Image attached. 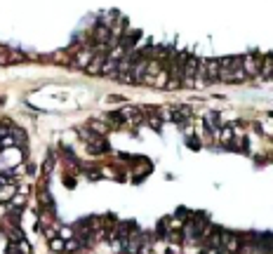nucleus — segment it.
Returning a JSON list of instances; mask_svg holds the SVG:
<instances>
[{
  "instance_id": "20e7f679",
  "label": "nucleus",
  "mask_w": 273,
  "mask_h": 254,
  "mask_svg": "<svg viewBox=\"0 0 273 254\" xmlns=\"http://www.w3.org/2000/svg\"><path fill=\"white\" fill-rule=\"evenodd\" d=\"M205 78H207V82L219 80V59H207L205 61Z\"/></svg>"
},
{
  "instance_id": "9b49d317",
  "label": "nucleus",
  "mask_w": 273,
  "mask_h": 254,
  "mask_svg": "<svg viewBox=\"0 0 273 254\" xmlns=\"http://www.w3.org/2000/svg\"><path fill=\"white\" fill-rule=\"evenodd\" d=\"M188 146H191V149H200V146H198V139H196V137H188Z\"/></svg>"
},
{
  "instance_id": "7ed1b4c3",
  "label": "nucleus",
  "mask_w": 273,
  "mask_h": 254,
  "mask_svg": "<svg viewBox=\"0 0 273 254\" xmlns=\"http://www.w3.org/2000/svg\"><path fill=\"white\" fill-rule=\"evenodd\" d=\"M219 80L233 82V59L231 57L219 59Z\"/></svg>"
},
{
  "instance_id": "f257e3e1",
  "label": "nucleus",
  "mask_w": 273,
  "mask_h": 254,
  "mask_svg": "<svg viewBox=\"0 0 273 254\" xmlns=\"http://www.w3.org/2000/svg\"><path fill=\"white\" fill-rule=\"evenodd\" d=\"M243 71L247 78H255V75L262 73V57L257 52H250L243 57Z\"/></svg>"
},
{
  "instance_id": "39448f33",
  "label": "nucleus",
  "mask_w": 273,
  "mask_h": 254,
  "mask_svg": "<svg viewBox=\"0 0 273 254\" xmlns=\"http://www.w3.org/2000/svg\"><path fill=\"white\" fill-rule=\"evenodd\" d=\"M141 245H144V238H141L139 233H132V236H128V245H125V249H128L130 254H137L141 249Z\"/></svg>"
},
{
  "instance_id": "0eeeda50",
  "label": "nucleus",
  "mask_w": 273,
  "mask_h": 254,
  "mask_svg": "<svg viewBox=\"0 0 273 254\" xmlns=\"http://www.w3.org/2000/svg\"><path fill=\"white\" fill-rule=\"evenodd\" d=\"M271 73H273V54H268V57H262V73L259 75L271 78Z\"/></svg>"
},
{
  "instance_id": "f03ea898",
  "label": "nucleus",
  "mask_w": 273,
  "mask_h": 254,
  "mask_svg": "<svg viewBox=\"0 0 273 254\" xmlns=\"http://www.w3.org/2000/svg\"><path fill=\"white\" fill-rule=\"evenodd\" d=\"M198 61L200 59L196 57V54H188L186 57V64H184V78H181V82H186V85H193L196 82V73H198Z\"/></svg>"
},
{
  "instance_id": "6e6552de",
  "label": "nucleus",
  "mask_w": 273,
  "mask_h": 254,
  "mask_svg": "<svg viewBox=\"0 0 273 254\" xmlns=\"http://www.w3.org/2000/svg\"><path fill=\"white\" fill-rule=\"evenodd\" d=\"M228 139H231V130H228V127H224V132H221V141H224V144H228Z\"/></svg>"
},
{
  "instance_id": "9d476101",
  "label": "nucleus",
  "mask_w": 273,
  "mask_h": 254,
  "mask_svg": "<svg viewBox=\"0 0 273 254\" xmlns=\"http://www.w3.org/2000/svg\"><path fill=\"white\" fill-rule=\"evenodd\" d=\"M111 120L120 125V122H122V113H111Z\"/></svg>"
},
{
  "instance_id": "423d86ee",
  "label": "nucleus",
  "mask_w": 273,
  "mask_h": 254,
  "mask_svg": "<svg viewBox=\"0 0 273 254\" xmlns=\"http://www.w3.org/2000/svg\"><path fill=\"white\" fill-rule=\"evenodd\" d=\"M233 59V82H243L247 75L243 71V57H231Z\"/></svg>"
},
{
  "instance_id": "f8f14e48",
  "label": "nucleus",
  "mask_w": 273,
  "mask_h": 254,
  "mask_svg": "<svg viewBox=\"0 0 273 254\" xmlns=\"http://www.w3.org/2000/svg\"><path fill=\"white\" fill-rule=\"evenodd\" d=\"M271 80H273V73H271Z\"/></svg>"
},
{
  "instance_id": "1a4fd4ad",
  "label": "nucleus",
  "mask_w": 273,
  "mask_h": 254,
  "mask_svg": "<svg viewBox=\"0 0 273 254\" xmlns=\"http://www.w3.org/2000/svg\"><path fill=\"white\" fill-rule=\"evenodd\" d=\"M52 249L61 252V249H64V240H61V243H59V240H52Z\"/></svg>"
}]
</instances>
